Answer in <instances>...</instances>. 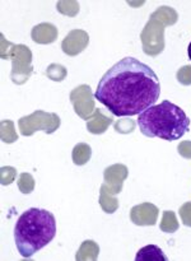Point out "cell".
<instances>
[{
	"label": "cell",
	"mask_w": 191,
	"mask_h": 261,
	"mask_svg": "<svg viewBox=\"0 0 191 261\" xmlns=\"http://www.w3.org/2000/svg\"><path fill=\"white\" fill-rule=\"evenodd\" d=\"M137 261H167V256L165 252L155 245H148V246L143 247L138 251L137 256H135Z\"/></svg>",
	"instance_id": "obj_14"
},
{
	"label": "cell",
	"mask_w": 191,
	"mask_h": 261,
	"mask_svg": "<svg viewBox=\"0 0 191 261\" xmlns=\"http://www.w3.org/2000/svg\"><path fill=\"white\" fill-rule=\"evenodd\" d=\"M152 17L159 19L160 22L165 23L166 25H171V24H175L176 20H177V13H176L172 8L162 7V8H158V9L153 13Z\"/></svg>",
	"instance_id": "obj_16"
},
{
	"label": "cell",
	"mask_w": 191,
	"mask_h": 261,
	"mask_svg": "<svg viewBox=\"0 0 191 261\" xmlns=\"http://www.w3.org/2000/svg\"><path fill=\"white\" fill-rule=\"evenodd\" d=\"M56 36H58V31H56L55 25L47 24V23L36 25L32 31L33 41L38 43L53 42L56 40Z\"/></svg>",
	"instance_id": "obj_12"
},
{
	"label": "cell",
	"mask_w": 191,
	"mask_h": 261,
	"mask_svg": "<svg viewBox=\"0 0 191 261\" xmlns=\"http://www.w3.org/2000/svg\"><path fill=\"white\" fill-rule=\"evenodd\" d=\"M134 127L135 124L131 120H120V122L115 124V129L117 133H131Z\"/></svg>",
	"instance_id": "obj_20"
},
{
	"label": "cell",
	"mask_w": 191,
	"mask_h": 261,
	"mask_svg": "<svg viewBox=\"0 0 191 261\" xmlns=\"http://www.w3.org/2000/svg\"><path fill=\"white\" fill-rule=\"evenodd\" d=\"M178 229L177 219H176V214L172 211H166L163 213L162 223H160V231L166 232V233H173Z\"/></svg>",
	"instance_id": "obj_17"
},
{
	"label": "cell",
	"mask_w": 191,
	"mask_h": 261,
	"mask_svg": "<svg viewBox=\"0 0 191 261\" xmlns=\"http://www.w3.org/2000/svg\"><path fill=\"white\" fill-rule=\"evenodd\" d=\"M89 37L84 31L74 30L69 33L63 42L64 53L68 55H76L81 53L88 45Z\"/></svg>",
	"instance_id": "obj_10"
},
{
	"label": "cell",
	"mask_w": 191,
	"mask_h": 261,
	"mask_svg": "<svg viewBox=\"0 0 191 261\" xmlns=\"http://www.w3.org/2000/svg\"><path fill=\"white\" fill-rule=\"evenodd\" d=\"M112 122V117L107 116L103 114V111L99 109L94 110L93 115L87 120V129L92 133V134H102L106 132L108 125Z\"/></svg>",
	"instance_id": "obj_11"
},
{
	"label": "cell",
	"mask_w": 191,
	"mask_h": 261,
	"mask_svg": "<svg viewBox=\"0 0 191 261\" xmlns=\"http://www.w3.org/2000/svg\"><path fill=\"white\" fill-rule=\"evenodd\" d=\"M99 204L106 213L111 214L119 208V200L115 198V194L110 190L106 184H102L101 193H99Z\"/></svg>",
	"instance_id": "obj_13"
},
{
	"label": "cell",
	"mask_w": 191,
	"mask_h": 261,
	"mask_svg": "<svg viewBox=\"0 0 191 261\" xmlns=\"http://www.w3.org/2000/svg\"><path fill=\"white\" fill-rule=\"evenodd\" d=\"M180 217L181 221L185 226L191 227V201L190 203H185L181 205L180 208Z\"/></svg>",
	"instance_id": "obj_19"
},
{
	"label": "cell",
	"mask_w": 191,
	"mask_h": 261,
	"mask_svg": "<svg viewBox=\"0 0 191 261\" xmlns=\"http://www.w3.org/2000/svg\"><path fill=\"white\" fill-rule=\"evenodd\" d=\"M18 126H19L20 134L24 137H31L37 130H43L46 134H52L60 126V117L53 112L37 110L33 114L19 119Z\"/></svg>",
	"instance_id": "obj_4"
},
{
	"label": "cell",
	"mask_w": 191,
	"mask_h": 261,
	"mask_svg": "<svg viewBox=\"0 0 191 261\" xmlns=\"http://www.w3.org/2000/svg\"><path fill=\"white\" fill-rule=\"evenodd\" d=\"M55 234V217L45 209H28L18 218L14 227L15 246L18 252L25 259L47 246Z\"/></svg>",
	"instance_id": "obj_2"
},
{
	"label": "cell",
	"mask_w": 191,
	"mask_h": 261,
	"mask_svg": "<svg viewBox=\"0 0 191 261\" xmlns=\"http://www.w3.org/2000/svg\"><path fill=\"white\" fill-rule=\"evenodd\" d=\"M92 154L91 147L84 143H79L74 147L73 149V162L75 163L76 166H83L86 165L89 161Z\"/></svg>",
	"instance_id": "obj_15"
},
{
	"label": "cell",
	"mask_w": 191,
	"mask_h": 261,
	"mask_svg": "<svg viewBox=\"0 0 191 261\" xmlns=\"http://www.w3.org/2000/svg\"><path fill=\"white\" fill-rule=\"evenodd\" d=\"M13 71L12 79L14 78L15 74L18 73V78L15 79L14 83L22 84L30 78L32 66H31V60H32V54L30 48L23 45H13Z\"/></svg>",
	"instance_id": "obj_6"
},
{
	"label": "cell",
	"mask_w": 191,
	"mask_h": 261,
	"mask_svg": "<svg viewBox=\"0 0 191 261\" xmlns=\"http://www.w3.org/2000/svg\"><path fill=\"white\" fill-rule=\"evenodd\" d=\"M70 101L73 103L75 114L79 115L81 119L88 120L92 112H94V101L92 97L91 88L88 86L76 87L70 93Z\"/></svg>",
	"instance_id": "obj_7"
},
{
	"label": "cell",
	"mask_w": 191,
	"mask_h": 261,
	"mask_svg": "<svg viewBox=\"0 0 191 261\" xmlns=\"http://www.w3.org/2000/svg\"><path fill=\"white\" fill-rule=\"evenodd\" d=\"M127 167L124 165H114L110 166L104 170L103 177L104 184L110 188V190L116 195V194L121 193L122 184H124L125 178L127 177Z\"/></svg>",
	"instance_id": "obj_9"
},
{
	"label": "cell",
	"mask_w": 191,
	"mask_h": 261,
	"mask_svg": "<svg viewBox=\"0 0 191 261\" xmlns=\"http://www.w3.org/2000/svg\"><path fill=\"white\" fill-rule=\"evenodd\" d=\"M157 206L152 203H143L130 211V219L137 226H154L158 219Z\"/></svg>",
	"instance_id": "obj_8"
},
{
	"label": "cell",
	"mask_w": 191,
	"mask_h": 261,
	"mask_svg": "<svg viewBox=\"0 0 191 261\" xmlns=\"http://www.w3.org/2000/svg\"><path fill=\"white\" fill-rule=\"evenodd\" d=\"M187 54H188V58H190V60H191V42L187 47Z\"/></svg>",
	"instance_id": "obj_22"
},
{
	"label": "cell",
	"mask_w": 191,
	"mask_h": 261,
	"mask_svg": "<svg viewBox=\"0 0 191 261\" xmlns=\"http://www.w3.org/2000/svg\"><path fill=\"white\" fill-rule=\"evenodd\" d=\"M177 81L183 86L191 84V65H185L177 71Z\"/></svg>",
	"instance_id": "obj_18"
},
{
	"label": "cell",
	"mask_w": 191,
	"mask_h": 261,
	"mask_svg": "<svg viewBox=\"0 0 191 261\" xmlns=\"http://www.w3.org/2000/svg\"><path fill=\"white\" fill-rule=\"evenodd\" d=\"M178 153L185 158H191V142H182L177 147Z\"/></svg>",
	"instance_id": "obj_21"
},
{
	"label": "cell",
	"mask_w": 191,
	"mask_h": 261,
	"mask_svg": "<svg viewBox=\"0 0 191 261\" xmlns=\"http://www.w3.org/2000/svg\"><path fill=\"white\" fill-rule=\"evenodd\" d=\"M191 120L181 107L168 99L153 105L138 117V125L143 135L160 138L167 142L178 140L188 132Z\"/></svg>",
	"instance_id": "obj_3"
},
{
	"label": "cell",
	"mask_w": 191,
	"mask_h": 261,
	"mask_svg": "<svg viewBox=\"0 0 191 261\" xmlns=\"http://www.w3.org/2000/svg\"><path fill=\"white\" fill-rule=\"evenodd\" d=\"M160 83L150 66L135 58H124L104 73L94 93L115 116H135L158 101Z\"/></svg>",
	"instance_id": "obj_1"
},
{
	"label": "cell",
	"mask_w": 191,
	"mask_h": 261,
	"mask_svg": "<svg viewBox=\"0 0 191 261\" xmlns=\"http://www.w3.org/2000/svg\"><path fill=\"white\" fill-rule=\"evenodd\" d=\"M165 25V23L150 15L149 22L147 23L140 35L145 54L157 55V54L162 53L163 47H165V41H163Z\"/></svg>",
	"instance_id": "obj_5"
}]
</instances>
